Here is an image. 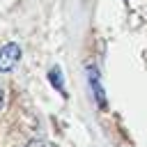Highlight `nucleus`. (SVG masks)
<instances>
[{"instance_id":"1","label":"nucleus","mask_w":147,"mask_h":147,"mask_svg":"<svg viewBox=\"0 0 147 147\" xmlns=\"http://www.w3.org/2000/svg\"><path fill=\"white\" fill-rule=\"evenodd\" d=\"M21 60V46L16 41H9L0 48V74H7L11 71Z\"/></svg>"},{"instance_id":"2","label":"nucleus","mask_w":147,"mask_h":147,"mask_svg":"<svg viewBox=\"0 0 147 147\" xmlns=\"http://www.w3.org/2000/svg\"><path fill=\"white\" fill-rule=\"evenodd\" d=\"M87 80H90V90L94 94V101L99 108H106V92H103V85H101V76L96 71L94 64H87Z\"/></svg>"},{"instance_id":"3","label":"nucleus","mask_w":147,"mask_h":147,"mask_svg":"<svg viewBox=\"0 0 147 147\" xmlns=\"http://www.w3.org/2000/svg\"><path fill=\"white\" fill-rule=\"evenodd\" d=\"M48 80H51V85H53L60 94H64V80H62V71H60V67H53V69L48 71Z\"/></svg>"},{"instance_id":"4","label":"nucleus","mask_w":147,"mask_h":147,"mask_svg":"<svg viewBox=\"0 0 147 147\" xmlns=\"http://www.w3.org/2000/svg\"><path fill=\"white\" fill-rule=\"evenodd\" d=\"M25 147H57V145L51 142V140H30Z\"/></svg>"},{"instance_id":"5","label":"nucleus","mask_w":147,"mask_h":147,"mask_svg":"<svg viewBox=\"0 0 147 147\" xmlns=\"http://www.w3.org/2000/svg\"><path fill=\"white\" fill-rule=\"evenodd\" d=\"M2 106H5V92L0 90V110H2Z\"/></svg>"}]
</instances>
